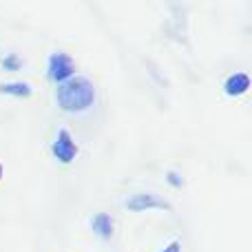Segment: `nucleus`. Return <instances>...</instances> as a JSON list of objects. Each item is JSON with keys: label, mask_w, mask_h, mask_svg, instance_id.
I'll return each mask as SVG.
<instances>
[{"label": "nucleus", "mask_w": 252, "mask_h": 252, "mask_svg": "<svg viewBox=\"0 0 252 252\" xmlns=\"http://www.w3.org/2000/svg\"><path fill=\"white\" fill-rule=\"evenodd\" d=\"M126 208L135 210V213H142V210H151V208H159V210H173V206L166 199H161L159 195L148 190H139L133 192V195L126 199Z\"/></svg>", "instance_id": "20e7f679"}, {"label": "nucleus", "mask_w": 252, "mask_h": 252, "mask_svg": "<svg viewBox=\"0 0 252 252\" xmlns=\"http://www.w3.org/2000/svg\"><path fill=\"white\" fill-rule=\"evenodd\" d=\"M22 58L18 56V53H7L4 56V60H2V69L4 71H18V69H22Z\"/></svg>", "instance_id": "6e6552de"}, {"label": "nucleus", "mask_w": 252, "mask_h": 252, "mask_svg": "<svg viewBox=\"0 0 252 252\" xmlns=\"http://www.w3.org/2000/svg\"><path fill=\"white\" fill-rule=\"evenodd\" d=\"M0 93L4 95H16V97H29L33 93L29 82L25 80H13V82H0Z\"/></svg>", "instance_id": "0eeeda50"}, {"label": "nucleus", "mask_w": 252, "mask_h": 252, "mask_svg": "<svg viewBox=\"0 0 252 252\" xmlns=\"http://www.w3.org/2000/svg\"><path fill=\"white\" fill-rule=\"evenodd\" d=\"M155 252H182V241L173 239V241H168L164 248H159V250H155Z\"/></svg>", "instance_id": "9d476101"}, {"label": "nucleus", "mask_w": 252, "mask_h": 252, "mask_svg": "<svg viewBox=\"0 0 252 252\" xmlns=\"http://www.w3.org/2000/svg\"><path fill=\"white\" fill-rule=\"evenodd\" d=\"M91 230L95 232L100 239H111L115 232V219L111 217L109 213H104V210H100V213H95L91 217Z\"/></svg>", "instance_id": "39448f33"}, {"label": "nucleus", "mask_w": 252, "mask_h": 252, "mask_svg": "<svg viewBox=\"0 0 252 252\" xmlns=\"http://www.w3.org/2000/svg\"><path fill=\"white\" fill-rule=\"evenodd\" d=\"M47 75L56 84L66 82L75 75V60L66 51H53L47 62Z\"/></svg>", "instance_id": "f03ea898"}, {"label": "nucleus", "mask_w": 252, "mask_h": 252, "mask_svg": "<svg viewBox=\"0 0 252 252\" xmlns=\"http://www.w3.org/2000/svg\"><path fill=\"white\" fill-rule=\"evenodd\" d=\"M0 179H2V164H0Z\"/></svg>", "instance_id": "9b49d317"}, {"label": "nucleus", "mask_w": 252, "mask_h": 252, "mask_svg": "<svg viewBox=\"0 0 252 252\" xmlns=\"http://www.w3.org/2000/svg\"><path fill=\"white\" fill-rule=\"evenodd\" d=\"M166 179H168V184H173V186H177V188L184 184V177L177 173V170H173V168H170L168 173H166Z\"/></svg>", "instance_id": "1a4fd4ad"}, {"label": "nucleus", "mask_w": 252, "mask_h": 252, "mask_svg": "<svg viewBox=\"0 0 252 252\" xmlns=\"http://www.w3.org/2000/svg\"><path fill=\"white\" fill-rule=\"evenodd\" d=\"M250 89V75L246 71H235L223 80V93L226 95H244Z\"/></svg>", "instance_id": "423d86ee"}, {"label": "nucleus", "mask_w": 252, "mask_h": 252, "mask_svg": "<svg viewBox=\"0 0 252 252\" xmlns=\"http://www.w3.org/2000/svg\"><path fill=\"white\" fill-rule=\"evenodd\" d=\"M95 84L93 80H89L87 75H78L69 78L66 82L58 84L56 89V100L58 106L66 113H80V111H87L93 106L95 102Z\"/></svg>", "instance_id": "f257e3e1"}, {"label": "nucleus", "mask_w": 252, "mask_h": 252, "mask_svg": "<svg viewBox=\"0 0 252 252\" xmlns=\"http://www.w3.org/2000/svg\"><path fill=\"white\" fill-rule=\"evenodd\" d=\"M51 153L62 164H71V161L78 157V153H80L78 142H75L73 135L69 133V128H58L56 139L51 142Z\"/></svg>", "instance_id": "7ed1b4c3"}]
</instances>
